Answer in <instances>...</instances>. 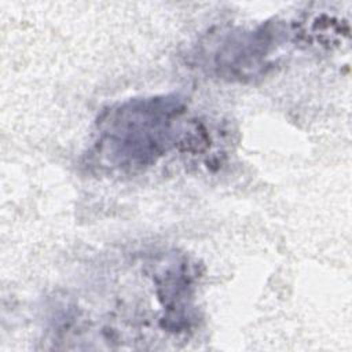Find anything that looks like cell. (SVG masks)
Masks as SVG:
<instances>
[{"instance_id": "7a4b0ae2", "label": "cell", "mask_w": 352, "mask_h": 352, "mask_svg": "<svg viewBox=\"0 0 352 352\" xmlns=\"http://www.w3.org/2000/svg\"><path fill=\"white\" fill-rule=\"evenodd\" d=\"M271 30L265 26L256 32L232 33L226 37L216 54V67L228 72L232 77L254 74L270 54L272 41Z\"/></svg>"}, {"instance_id": "6da1fadb", "label": "cell", "mask_w": 352, "mask_h": 352, "mask_svg": "<svg viewBox=\"0 0 352 352\" xmlns=\"http://www.w3.org/2000/svg\"><path fill=\"white\" fill-rule=\"evenodd\" d=\"M184 104L176 95L129 99L111 106L98 121L95 155L120 170L143 169L176 143Z\"/></svg>"}]
</instances>
